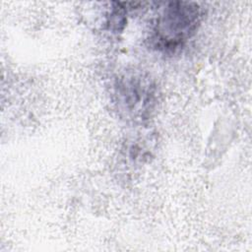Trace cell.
<instances>
[{"mask_svg":"<svg viewBox=\"0 0 252 252\" xmlns=\"http://www.w3.org/2000/svg\"><path fill=\"white\" fill-rule=\"evenodd\" d=\"M199 23V9L190 3H170L159 18L157 39L163 47L175 48L190 37Z\"/></svg>","mask_w":252,"mask_h":252,"instance_id":"1","label":"cell"}]
</instances>
